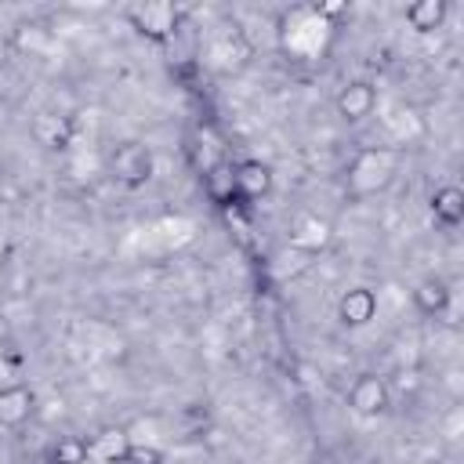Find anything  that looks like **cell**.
I'll use <instances>...</instances> for the list:
<instances>
[{
	"mask_svg": "<svg viewBox=\"0 0 464 464\" xmlns=\"http://www.w3.org/2000/svg\"><path fill=\"white\" fill-rule=\"evenodd\" d=\"M428 207H431V221H435L442 232L460 228V221H464V192H460L457 185L435 188L431 199H428Z\"/></svg>",
	"mask_w": 464,
	"mask_h": 464,
	"instance_id": "9c48e42d",
	"label": "cell"
},
{
	"mask_svg": "<svg viewBox=\"0 0 464 464\" xmlns=\"http://www.w3.org/2000/svg\"><path fill=\"white\" fill-rule=\"evenodd\" d=\"M450 301H453V290H450V283L446 279H439V276H428V279H420L417 286H413V308L420 312V315H442L446 308H450Z\"/></svg>",
	"mask_w": 464,
	"mask_h": 464,
	"instance_id": "30bf717a",
	"label": "cell"
},
{
	"mask_svg": "<svg viewBox=\"0 0 464 464\" xmlns=\"http://www.w3.org/2000/svg\"><path fill=\"white\" fill-rule=\"evenodd\" d=\"M373 315H377V294L370 290V286H352V290H344L341 297H337V319H341V326H366V323H373Z\"/></svg>",
	"mask_w": 464,
	"mask_h": 464,
	"instance_id": "ba28073f",
	"label": "cell"
},
{
	"mask_svg": "<svg viewBox=\"0 0 464 464\" xmlns=\"http://www.w3.org/2000/svg\"><path fill=\"white\" fill-rule=\"evenodd\" d=\"M334 109H337V116H341L344 123H362V120H370L373 109H377V83H370V80H348V83L337 91Z\"/></svg>",
	"mask_w": 464,
	"mask_h": 464,
	"instance_id": "277c9868",
	"label": "cell"
},
{
	"mask_svg": "<svg viewBox=\"0 0 464 464\" xmlns=\"http://www.w3.org/2000/svg\"><path fill=\"white\" fill-rule=\"evenodd\" d=\"M36 413V392L29 384H7L0 388V428H25Z\"/></svg>",
	"mask_w": 464,
	"mask_h": 464,
	"instance_id": "8992f818",
	"label": "cell"
},
{
	"mask_svg": "<svg viewBox=\"0 0 464 464\" xmlns=\"http://www.w3.org/2000/svg\"><path fill=\"white\" fill-rule=\"evenodd\" d=\"M120 464H167V457H163V450H160V446H149V442H130Z\"/></svg>",
	"mask_w": 464,
	"mask_h": 464,
	"instance_id": "9a60e30c",
	"label": "cell"
},
{
	"mask_svg": "<svg viewBox=\"0 0 464 464\" xmlns=\"http://www.w3.org/2000/svg\"><path fill=\"white\" fill-rule=\"evenodd\" d=\"M91 446V460H102V464H120L127 446H130V435L123 428H102L98 435L87 439Z\"/></svg>",
	"mask_w": 464,
	"mask_h": 464,
	"instance_id": "4fadbf2b",
	"label": "cell"
},
{
	"mask_svg": "<svg viewBox=\"0 0 464 464\" xmlns=\"http://www.w3.org/2000/svg\"><path fill=\"white\" fill-rule=\"evenodd\" d=\"M152 170H156V160H152V149L141 145V141H120L109 149V178L120 185V188H141L152 181Z\"/></svg>",
	"mask_w": 464,
	"mask_h": 464,
	"instance_id": "6da1fadb",
	"label": "cell"
},
{
	"mask_svg": "<svg viewBox=\"0 0 464 464\" xmlns=\"http://www.w3.org/2000/svg\"><path fill=\"white\" fill-rule=\"evenodd\" d=\"M232 185H236V196L239 199H265L272 192V167L261 163V160H243L236 163L232 170Z\"/></svg>",
	"mask_w": 464,
	"mask_h": 464,
	"instance_id": "52a82bcc",
	"label": "cell"
},
{
	"mask_svg": "<svg viewBox=\"0 0 464 464\" xmlns=\"http://www.w3.org/2000/svg\"><path fill=\"white\" fill-rule=\"evenodd\" d=\"M123 18L134 25L138 36L152 40V44H170L178 25H181V11L174 4H163V0H149V4H130L123 11Z\"/></svg>",
	"mask_w": 464,
	"mask_h": 464,
	"instance_id": "7a4b0ae2",
	"label": "cell"
},
{
	"mask_svg": "<svg viewBox=\"0 0 464 464\" xmlns=\"http://www.w3.org/2000/svg\"><path fill=\"white\" fill-rule=\"evenodd\" d=\"M344 402H348V410H352L355 417H381V413H388V406H392V388H388L384 377H377V373H359V377L348 384Z\"/></svg>",
	"mask_w": 464,
	"mask_h": 464,
	"instance_id": "3957f363",
	"label": "cell"
},
{
	"mask_svg": "<svg viewBox=\"0 0 464 464\" xmlns=\"http://www.w3.org/2000/svg\"><path fill=\"white\" fill-rule=\"evenodd\" d=\"M344 11H348V4H323V7H315V14H326V18L344 14Z\"/></svg>",
	"mask_w": 464,
	"mask_h": 464,
	"instance_id": "2e32d148",
	"label": "cell"
},
{
	"mask_svg": "<svg viewBox=\"0 0 464 464\" xmlns=\"http://www.w3.org/2000/svg\"><path fill=\"white\" fill-rule=\"evenodd\" d=\"M446 14H450V4L446 0H413L402 11V18H406V25L413 33H435L446 22Z\"/></svg>",
	"mask_w": 464,
	"mask_h": 464,
	"instance_id": "7c38bea8",
	"label": "cell"
},
{
	"mask_svg": "<svg viewBox=\"0 0 464 464\" xmlns=\"http://www.w3.org/2000/svg\"><path fill=\"white\" fill-rule=\"evenodd\" d=\"M370 174H377V185H384L395 174V152H388V149H366V152H359L355 163H352V170H348L352 188L355 192H373Z\"/></svg>",
	"mask_w": 464,
	"mask_h": 464,
	"instance_id": "5b68a950",
	"label": "cell"
},
{
	"mask_svg": "<svg viewBox=\"0 0 464 464\" xmlns=\"http://www.w3.org/2000/svg\"><path fill=\"white\" fill-rule=\"evenodd\" d=\"M91 460V446L80 435H58L47 446V464H87Z\"/></svg>",
	"mask_w": 464,
	"mask_h": 464,
	"instance_id": "5bb4252c",
	"label": "cell"
},
{
	"mask_svg": "<svg viewBox=\"0 0 464 464\" xmlns=\"http://www.w3.org/2000/svg\"><path fill=\"white\" fill-rule=\"evenodd\" d=\"M33 134H36V141H40L44 149L62 152V149H69V141H72V120L62 116V112H40L36 123H33Z\"/></svg>",
	"mask_w": 464,
	"mask_h": 464,
	"instance_id": "8fae6325",
	"label": "cell"
}]
</instances>
